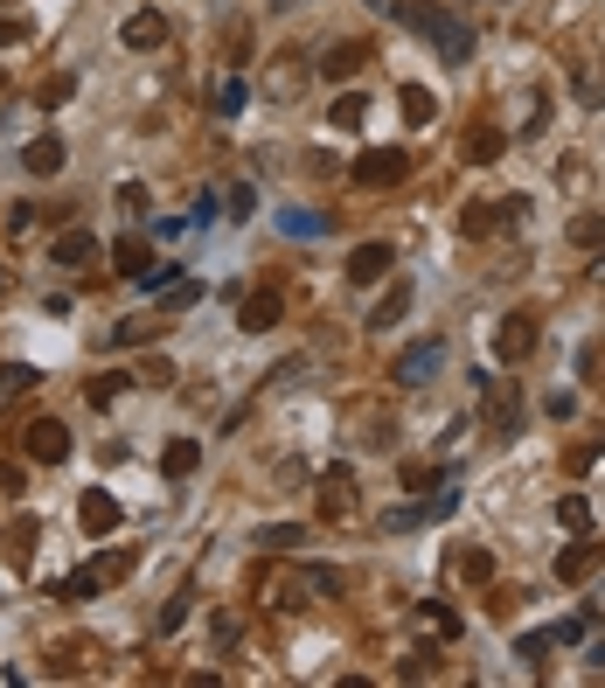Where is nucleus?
Wrapping results in <instances>:
<instances>
[{"mask_svg": "<svg viewBox=\"0 0 605 688\" xmlns=\"http://www.w3.org/2000/svg\"><path fill=\"white\" fill-rule=\"evenodd\" d=\"M112 265H119V278H133V285H167V272H174V265H153V251L140 237H119L112 244Z\"/></svg>", "mask_w": 605, "mask_h": 688, "instance_id": "423d86ee", "label": "nucleus"}, {"mask_svg": "<svg viewBox=\"0 0 605 688\" xmlns=\"http://www.w3.org/2000/svg\"><path fill=\"white\" fill-rule=\"evenodd\" d=\"M404 682H425V675H439V654L432 647H418V654H404V668H397Z\"/></svg>", "mask_w": 605, "mask_h": 688, "instance_id": "7c9ffc66", "label": "nucleus"}, {"mask_svg": "<svg viewBox=\"0 0 605 688\" xmlns=\"http://www.w3.org/2000/svg\"><path fill=\"white\" fill-rule=\"evenodd\" d=\"M494 223H501V209H494V202H473V209H466V223H459V230H466V237H487V230H494Z\"/></svg>", "mask_w": 605, "mask_h": 688, "instance_id": "c85d7f7f", "label": "nucleus"}, {"mask_svg": "<svg viewBox=\"0 0 605 688\" xmlns=\"http://www.w3.org/2000/svg\"><path fill=\"white\" fill-rule=\"evenodd\" d=\"M21 445H28L35 466H63V459H70V424H63V417H35Z\"/></svg>", "mask_w": 605, "mask_h": 688, "instance_id": "39448f33", "label": "nucleus"}, {"mask_svg": "<svg viewBox=\"0 0 605 688\" xmlns=\"http://www.w3.org/2000/svg\"><path fill=\"white\" fill-rule=\"evenodd\" d=\"M306 591H320V598H341V570H327V563H320V570H306Z\"/></svg>", "mask_w": 605, "mask_h": 688, "instance_id": "4c0bfd02", "label": "nucleus"}, {"mask_svg": "<svg viewBox=\"0 0 605 688\" xmlns=\"http://www.w3.org/2000/svg\"><path fill=\"white\" fill-rule=\"evenodd\" d=\"M0 98H7V70H0Z\"/></svg>", "mask_w": 605, "mask_h": 688, "instance_id": "3c124183", "label": "nucleus"}, {"mask_svg": "<svg viewBox=\"0 0 605 688\" xmlns=\"http://www.w3.org/2000/svg\"><path fill=\"white\" fill-rule=\"evenodd\" d=\"M119 42H126V49H160V42H167V14H160V7H140V14H126Z\"/></svg>", "mask_w": 605, "mask_h": 688, "instance_id": "9b49d317", "label": "nucleus"}, {"mask_svg": "<svg viewBox=\"0 0 605 688\" xmlns=\"http://www.w3.org/2000/svg\"><path fill=\"white\" fill-rule=\"evenodd\" d=\"M77 522H84V536H112V529L126 522V508H119L112 494H98V487H91V494L77 501Z\"/></svg>", "mask_w": 605, "mask_h": 688, "instance_id": "9d476101", "label": "nucleus"}, {"mask_svg": "<svg viewBox=\"0 0 605 688\" xmlns=\"http://www.w3.org/2000/svg\"><path fill=\"white\" fill-rule=\"evenodd\" d=\"M439 362H446V341H418V348H404V355L390 362V383H404V390H425V383L439 376Z\"/></svg>", "mask_w": 605, "mask_h": 688, "instance_id": "20e7f679", "label": "nucleus"}, {"mask_svg": "<svg viewBox=\"0 0 605 688\" xmlns=\"http://www.w3.org/2000/svg\"><path fill=\"white\" fill-rule=\"evenodd\" d=\"M501 146H508V133H494V126H473V139H466V153L487 167V160H501Z\"/></svg>", "mask_w": 605, "mask_h": 688, "instance_id": "b1692460", "label": "nucleus"}, {"mask_svg": "<svg viewBox=\"0 0 605 688\" xmlns=\"http://www.w3.org/2000/svg\"><path fill=\"white\" fill-rule=\"evenodd\" d=\"M557 522H564L571 536H585V529H592V501H585V494H557Z\"/></svg>", "mask_w": 605, "mask_h": 688, "instance_id": "5701e85b", "label": "nucleus"}, {"mask_svg": "<svg viewBox=\"0 0 605 688\" xmlns=\"http://www.w3.org/2000/svg\"><path fill=\"white\" fill-rule=\"evenodd\" d=\"M487 390H494V383H487ZM487 417H494V431H501V438H515V431H522V390H515V383H501V390L487 397Z\"/></svg>", "mask_w": 605, "mask_h": 688, "instance_id": "ddd939ff", "label": "nucleus"}, {"mask_svg": "<svg viewBox=\"0 0 605 688\" xmlns=\"http://www.w3.org/2000/svg\"><path fill=\"white\" fill-rule=\"evenodd\" d=\"M592 272H599V278H605V258H599V265H592Z\"/></svg>", "mask_w": 605, "mask_h": 688, "instance_id": "603ef678", "label": "nucleus"}, {"mask_svg": "<svg viewBox=\"0 0 605 688\" xmlns=\"http://www.w3.org/2000/svg\"><path fill=\"white\" fill-rule=\"evenodd\" d=\"M49 258H56L63 272H77V265H91V258H98V237H91V230H63V237L49 244Z\"/></svg>", "mask_w": 605, "mask_h": 688, "instance_id": "4468645a", "label": "nucleus"}, {"mask_svg": "<svg viewBox=\"0 0 605 688\" xmlns=\"http://www.w3.org/2000/svg\"><path fill=\"white\" fill-rule=\"evenodd\" d=\"M223 202H230V223H244V216L258 209V188H251V181H230V195H223Z\"/></svg>", "mask_w": 605, "mask_h": 688, "instance_id": "cd10ccee", "label": "nucleus"}, {"mask_svg": "<svg viewBox=\"0 0 605 688\" xmlns=\"http://www.w3.org/2000/svg\"><path fill=\"white\" fill-rule=\"evenodd\" d=\"M216 112H223V119L244 112V77H223V84H216Z\"/></svg>", "mask_w": 605, "mask_h": 688, "instance_id": "bb28decb", "label": "nucleus"}, {"mask_svg": "<svg viewBox=\"0 0 605 688\" xmlns=\"http://www.w3.org/2000/svg\"><path fill=\"white\" fill-rule=\"evenodd\" d=\"M327 119H334V126H341V133H355V126H362V119H369V98H362V91H341V98H334V105H327Z\"/></svg>", "mask_w": 605, "mask_h": 688, "instance_id": "412c9836", "label": "nucleus"}, {"mask_svg": "<svg viewBox=\"0 0 605 688\" xmlns=\"http://www.w3.org/2000/svg\"><path fill=\"white\" fill-rule=\"evenodd\" d=\"M550 647H557V633H522V640H515V654H522V661H543Z\"/></svg>", "mask_w": 605, "mask_h": 688, "instance_id": "ea45409f", "label": "nucleus"}, {"mask_svg": "<svg viewBox=\"0 0 605 688\" xmlns=\"http://www.w3.org/2000/svg\"><path fill=\"white\" fill-rule=\"evenodd\" d=\"M418 626H425L432 640H459V612H453V605H439V598L418 605Z\"/></svg>", "mask_w": 605, "mask_h": 688, "instance_id": "aec40b11", "label": "nucleus"}, {"mask_svg": "<svg viewBox=\"0 0 605 688\" xmlns=\"http://www.w3.org/2000/svg\"><path fill=\"white\" fill-rule=\"evenodd\" d=\"M126 390H133V376H126V369H98V376L84 383V397H91L98 411H112V397H126Z\"/></svg>", "mask_w": 605, "mask_h": 688, "instance_id": "a211bd4d", "label": "nucleus"}, {"mask_svg": "<svg viewBox=\"0 0 605 688\" xmlns=\"http://www.w3.org/2000/svg\"><path fill=\"white\" fill-rule=\"evenodd\" d=\"M418 522H425V508H390V515H383V529H397V536L418 529Z\"/></svg>", "mask_w": 605, "mask_h": 688, "instance_id": "a19ab883", "label": "nucleus"}, {"mask_svg": "<svg viewBox=\"0 0 605 688\" xmlns=\"http://www.w3.org/2000/svg\"><path fill=\"white\" fill-rule=\"evenodd\" d=\"M411 299H418V292H411V278H397V285H390V292L369 306V327H376V334H390V327L411 313Z\"/></svg>", "mask_w": 605, "mask_h": 688, "instance_id": "f8f14e48", "label": "nucleus"}, {"mask_svg": "<svg viewBox=\"0 0 605 688\" xmlns=\"http://www.w3.org/2000/svg\"><path fill=\"white\" fill-rule=\"evenodd\" d=\"M56 591H63V598H98L105 584H98V570H70V577H63Z\"/></svg>", "mask_w": 605, "mask_h": 688, "instance_id": "c756f323", "label": "nucleus"}, {"mask_svg": "<svg viewBox=\"0 0 605 688\" xmlns=\"http://www.w3.org/2000/svg\"><path fill=\"white\" fill-rule=\"evenodd\" d=\"M404 174H411V153L404 146H369L355 160V188H397Z\"/></svg>", "mask_w": 605, "mask_h": 688, "instance_id": "7ed1b4c3", "label": "nucleus"}, {"mask_svg": "<svg viewBox=\"0 0 605 688\" xmlns=\"http://www.w3.org/2000/svg\"><path fill=\"white\" fill-rule=\"evenodd\" d=\"M119 209H133V216H140V209H147V188H140V181H126V188H119Z\"/></svg>", "mask_w": 605, "mask_h": 688, "instance_id": "a18cd8bd", "label": "nucleus"}, {"mask_svg": "<svg viewBox=\"0 0 605 688\" xmlns=\"http://www.w3.org/2000/svg\"><path fill=\"white\" fill-rule=\"evenodd\" d=\"M376 14H390L397 28H411V35H425L446 63H466L473 56V28L459 21L453 7H439V0H369Z\"/></svg>", "mask_w": 605, "mask_h": 688, "instance_id": "f257e3e1", "label": "nucleus"}, {"mask_svg": "<svg viewBox=\"0 0 605 688\" xmlns=\"http://www.w3.org/2000/svg\"><path fill=\"white\" fill-rule=\"evenodd\" d=\"M362 63H369V49H362V42H334V49L320 56V77H327V84H341V77H355Z\"/></svg>", "mask_w": 605, "mask_h": 688, "instance_id": "dca6fc26", "label": "nucleus"}, {"mask_svg": "<svg viewBox=\"0 0 605 688\" xmlns=\"http://www.w3.org/2000/svg\"><path fill=\"white\" fill-rule=\"evenodd\" d=\"M112 341H119V348H140V341H153V320H119Z\"/></svg>", "mask_w": 605, "mask_h": 688, "instance_id": "f704fd0d", "label": "nucleus"}, {"mask_svg": "<svg viewBox=\"0 0 605 688\" xmlns=\"http://www.w3.org/2000/svg\"><path fill=\"white\" fill-rule=\"evenodd\" d=\"M70 91H77V77H70V70H56V77H49V84H42V91H35V98H42V105H49V112H56V105H63V98H70Z\"/></svg>", "mask_w": 605, "mask_h": 688, "instance_id": "72a5a7b5", "label": "nucleus"}, {"mask_svg": "<svg viewBox=\"0 0 605 688\" xmlns=\"http://www.w3.org/2000/svg\"><path fill=\"white\" fill-rule=\"evenodd\" d=\"M195 466H202V445H195V438H167V452H160V473H167V480H188Z\"/></svg>", "mask_w": 605, "mask_h": 688, "instance_id": "f3484780", "label": "nucleus"}, {"mask_svg": "<svg viewBox=\"0 0 605 688\" xmlns=\"http://www.w3.org/2000/svg\"><path fill=\"white\" fill-rule=\"evenodd\" d=\"M195 299H202V285H195V278H174V285H160V306H167V313H181V306H195Z\"/></svg>", "mask_w": 605, "mask_h": 688, "instance_id": "a878e982", "label": "nucleus"}, {"mask_svg": "<svg viewBox=\"0 0 605 688\" xmlns=\"http://www.w3.org/2000/svg\"><path fill=\"white\" fill-rule=\"evenodd\" d=\"M439 480H446V473H439V466H404V487H411V494H432V487H439Z\"/></svg>", "mask_w": 605, "mask_h": 688, "instance_id": "c9c22d12", "label": "nucleus"}, {"mask_svg": "<svg viewBox=\"0 0 605 688\" xmlns=\"http://www.w3.org/2000/svg\"><path fill=\"white\" fill-rule=\"evenodd\" d=\"M571 237H578V244H599L605 223H599V216H578V223H571Z\"/></svg>", "mask_w": 605, "mask_h": 688, "instance_id": "c03bdc74", "label": "nucleus"}, {"mask_svg": "<svg viewBox=\"0 0 605 688\" xmlns=\"http://www.w3.org/2000/svg\"><path fill=\"white\" fill-rule=\"evenodd\" d=\"M536 341H543L536 313H508V320L494 327V362H501V369H522V362L536 355Z\"/></svg>", "mask_w": 605, "mask_h": 688, "instance_id": "f03ea898", "label": "nucleus"}, {"mask_svg": "<svg viewBox=\"0 0 605 688\" xmlns=\"http://www.w3.org/2000/svg\"><path fill=\"white\" fill-rule=\"evenodd\" d=\"M599 459H605V438H599V445H578V452H571V473H592Z\"/></svg>", "mask_w": 605, "mask_h": 688, "instance_id": "37998d69", "label": "nucleus"}, {"mask_svg": "<svg viewBox=\"0 0 605 688\" xmlns=\"http://www.w3.org/2000/svg\"><path fill=\"white\" fill-rule=\"evenodd\" d=\"M397 272V251L376 237V244H355L348 251V285H383V278Z\"/></svg>", "mask_w": 605, "mask_h": 688, "instance_id": "0eeeda50", "label": "nucleus"}, {"mask_svg": "<svg viewBox=\"0 0 605 688\" xmlns=\"http://www.w3.org/2000/svg\"><path fill=\"white\" fill-rule=\"evenodd\" d=\"M21 390H35V369L28 362H7L0 369V397H21Z\"/></svg>", "mask_w": 605, "mask_h": 688, "instance_id": "2f4dec72", "label": "nucleus"}, {"mask_svg": "<svg viewBox=\"0 0 605 688\" xmlns=\"http://www.w3.org/2000/svg\"><path fill=\"white\" fill-rule=\"evenodd\" d=\"M592 570H599V550H592V543H578V550L557 556V584H585Z\"/></svg>", "mask_w": 605, "mask_h": 688, "instance_id": "6ab92c4d", "label": "nucleus"}, {"mask_svg": "<svg viewBox=\"0 0 605 688\" xmlns=\"http://www.w3.org/2000/svg\"><path fill=\"white\" fill-rule=\"evenodd\" d=\"M306 529L300 522H279V529H258V550H300Z\"/></svg>", "mask_w": 605, "mask_h": 688, "instance_id": "393cba45", "label": "nucleus"}, {"mask_svg": "<svg viewBox=\"0 0 605 688\" xmlns=\"http://www.w3.org/2000/svg\"><path fill=\"white\" fill-rule=\"evenodd\" d=\"M286 230H293V237H320L327 223H320V216H286Z\"/></svg>", "mask_w": 605, "mask_h": 688, "instance_id": "49530a36", "label": "nucleus"}, {"mask_svg": "<svg viewBox=\"0 0 605 688\" xmlns=\"http://www.w3.org/2000/svg\"><path fill=\"white\" fill-rule=\"evenodd\" d=\"M320 515H327V522H348V515H355V473H348V466H327V473H320Z\"/></svg>", "mask_w": 605, "mask_h": 688, "instance_id": "1a4fd4ad", "label": "nucleus"}, {"mask_svg": "<svg viewBox=\"0 0 605 688\" xmlns=\"http://www.w3.org/2000/svg\"><path fill=\"white\" fill-rule=\"evenodd\" d=\"M397 105H404V119H411V126H432V112H439L425 84H404V91H397Z\"/></svg>", "mask_w": 605, "mask_h": 688, "instance_id": "4be33fe9", "label": "nucleus"}, {"mask_svg": "<svg viewBox=\"0 0 605 688\" xmlns=\"http://www.w3.org/2000/svg\"><path fill=\"white\" fill-rule=\"evenodd\" d=\"M21 35H28V21H14V14H0V49H7V42H21Z\"/></svg>", "mask_w": 605, "mask_h": 688, "instance_id": "09e8293b", "label": "nucleus"}, {"mask_svg": "<svg viewBox=\"0 0 605 688\" xmlns=\"http://www.w3.org/2000/svg\"><path fill=\"white\" fill-rule=\"evenodd\" d=\"M550 417H578V397L571 390H550Z\"/></svg>", "mask_w": 605, "mask_h": 688, "instance_id": "de8ad7c7", "label": "nucleus"}, {"mask_svg": "<svg viewBox=\"0 0 605 688\" xmlns=\"http://www.w3.org/2000/svg\"><path fill=\"white\" fill-rule=\"evenodd\" d=\"M63 160H70V153H63V139H56V133H49V139H28V153H21V167H28L35 181L63 174Z\"/></svg>", "mask_w": 605, "mask_h": 688, "instance_id": "2eb2a0df", "label": "nucleus"}, {"mask_svg": "<svg viewBox=\"0 0 605 688\" xmlns=\"http://www.w3.org/2000/svg\"><path fill=\"white\" fill-rule=\"evenodd\" d=\"M279 313H286L279 285H258V292H244V306H237V327H244V334H272V327H279Z\"/></svg>", "mask_w": 605, "mask_h": 688, "instance_id": "6e6552de", "label": "nucleus"}, {"mask_svg": "<svg viewBox=\"0 0 605 688\" xmlns=\"http://www.w3.org/2000/svg\"><path fill=\"white\" fill-rule=\"evenodd\" d=\"M181 619H188V591H181V598H167V605H160V619H153V626H160V633H181Z\"/></svg>", "mask_w": 605, "mask_h": 688, "instance_id": "58836bf2", "label": "nucleus"}, {"mask_svg": "<svg viewBox=\"0 0 605 688\" xmlns=\"http://www.w3.org/2000/svg\"><path fill=\"white\" fill-rule=\"evenodd\" d=\"M0 494H21V466H0Z\"/></svg>", "mask_w": 605, "mask_h": 688, "instance_id": "8fccbe9b", "label": "nucleus"}, {"mask_svg": "<svg viewBox=\"0 0 605 688\" xmlns=\"http://www.w3.org/2000/svg\"><path fill=\"white\" fill-rule=\"evenodd\" d=\"M91 570H98V584H119V577H133V556H98Z\"/></svg>", "mask_w": 605, "mask_h": 688, "instance_id": "e433bc0d", "label": "nucleus"}, {"mask_svg": "<svg viewBox=\"0 0 605 688\" xmlns=\"http://www.w3.org/2000/svg\"><path fill=\"white\" fill-rule=\"evenodd\" d=\"M550 633H557V647H571V640L592 633V612H585V619H564V626H550Z\"/></svg>", "mask_w": 605, "mask_h": 688, "instance_id": "79ce46f5", "label": "nucleus"}, {"mask_svg": "<svg viewBox=\"0 0 605 688\" xmlns=\"http://www.w3.org/2000/svg\"><path fill=\"white\" fill-rule=\"evenodd\" d=\"M459 577H466V584H487V577H494V556H487V550H466V556H459Z\"/></svg>", "mask_w": 605, "mask_h": 688, "instance_id": "473e14b6", "label": "nucleus"}, {"mask_svg": "<svg viewBox=\"0 0 605 688\" xmlns=\"http://www.w3.org/2000/svg\"><path fill=\"white\" fill-rule=\"evenodd\" d=\"M0 285H7V278H0Z\"/></svg>", "mask_w": 605, "mask_h": 688, "instance_id": "864d4df0", "label": "nucleus"}]
</instances>
